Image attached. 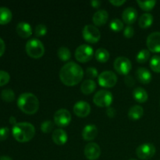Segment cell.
<instances>
[{
  "mask_svg": "<svg viewBox=\"0 0 160 160\" xmlns=\"http://www.w3.org/2000/svg\"><path fill=\"white\" fill-rule=\"evenodd\" d=\"M71 114L67 109H60L56 111L54 114V123L58 127L64 128L70 124L71 121Z\"/></svg>",
  "mask_w": 160,
  "mask_h": 160,
  "instance_id": "8fae6325",
  "label": "cell"
},
{
  "mask_svg": "<svg viewBox=\"0 0 160 160\" xmlns=\"http://www.w3.org/2000/svg\"><path fill=\"white\" fill-rule=\"evenodd\" d=\"M9 123H10V124H12V126H14L15 124H17V120H16V118L14 117H9Z\"/></svg>",
  "mask_w": 160,
  "mask_h": 160,
  "instance_id": "ee69618b",
  "label": "cell"
},
{
  "mask_svg": "<svg viewBox=\"0 0 160 160\" xmlns=\"http://www.w3.org/2000/svg\"><path fill=\"white\" fill-rule=\"evenodd\" d=\"M138 11L134 7H128L123 10L122 13L123 21L128 25H131L137 20Z\"/></svg>",
  "mask_w": 160,
  "mask_h": 160,
  "instance_id": "9a60e30c",
  "label": "cell"
},
{
  "mask_svg": "<svg viewBox=\"0 0 160 160\" xmlns=\"http://www.w3.org/2000/svg\"><path fill=\"white\" fill-rule=\"evenodd\" d=\"M106 114H107V116L109 118H113V117H115L116 114H117V111H116V109L113 107L109 106L106 109Z\"/></svg>",
  "mask_w": 160,
  "mask_h": 160,
  "instance_id": "ab89813d",
  "label": "cell"
},
{
  "mask_svg": "<svg viewBox=\"0 0 160 160\" xmlns=\"http://www.w3.org/2000/svg\"><path fill=\"white\" fill-rule=\"evenodd\" d=\"M150 68L156 73H160V56H153L150 59Z\"/></svg>",
  "mask_w": 160,
  "mask_h": 160,
  "instance_id": "1f68e13d",
  "label": "cell"
},
{
  "mask_svg": "<svg viewBox=\"0 0 160 160\" xmlns=\"http://www.w3.org/2000/svg\"><path fill=\"white\" fill-rule=\"evenodd\" d=\"M124 83L128 87L131 88L134 85V84H135V81H134V78H133L131 75L128 74L124 77Z\"/></svg>",
  "mask_w": 160,
  "mask_h": 160,
  "instance_id": "f35d334b",
  "label": "cell"
},
{
  "mask_svg": "<svg viewBox=\"0 0 160 160\" xmlns=\"http://www.w3.org/2000/svg\"><path fill=\"white\" fill-rule=\"evenodd\" d=\"M98 82L103 88H112L117 84V76L111 70H106L98 75Z\"/></svg>",
  "mask_w": 160,
  "mask_h": 160,
  "instance_id": "ba28073f",
  "label": "cell"
},
{
  "mask_svg": "<svg viewBox=\"0 0 160 160\" xmlns=\"http://www.w3.org/2000/svg\"><path fill=\"white\" fill-rule=\"evenodd\" d=\"M113 67L116 71L121 75L129 74L132 68V64L128 58L124 56H119L114 60Z\"/></svg>",
  "mask_w": 160,
  "mask_h": 160,
  "instance_id": "9c48e42d",
  "label": "cell"
},
{
  "mask_svg": "<svg viewBox=\"0 0 160 160\" xmlns=\"http://www.w3.org/2000/svg\"><path fill=\"white\" fill-rule=\"evenodd\" d=\"M82 36L84 40L91 44L97 43L100 40L101 33L95 26L92 24L85 25L83 28Z\"/></svg>",
  "mask_w": 160,
  "mask_h": 160,
  "instance_id": "52a82bcc",
  "label": "cell"
},
{
  "mask_svg": "<svg viewBox=\"0 0 160 160\" xmlns=\"http://www.w3.org/2000/svg\"><path fill=\"white\" fill-rule=\"evenodd\" d=\"M52 138V140L54 142V143L56 144L57 145H65L67 142V140H68L67 133L63 129H62V128L55 130L53 131Z\"/></svg>",
  "mask_w": 160,
  "mask_h": 160,
  "instance_id": "ac0fdd59",
  "label": "cell"
},
{
  "mask_svg": "<svg viewBox=\"0 0 160 160\" xmlns=\"http://www.w3.org/2000/svg\"><path fill=\"white\" fill-rule=\"evenodd\" d=\"M53 128H54V123L51 120H45V121L42 122L41 124V131L45 134L51 132Z\"/></svg>",
  "mask_w": 160,
  "mask_h": 160,
  "instance_id": "d6a6232c",
  "label": "cell"
},
{
  "mask_svg": "<svg viewBox=\"0 0 160 160\" xmlns=\"http://www.w3.org/2000/svg\"><path fill=\"white\" fill-rule=\"evenodd\" d=\"M144 115V109L142 106L139 105H134L131 106L128 110V117L131 120H138L143 117Z\"/></svg>",
  "mask_w": 160,
  "mask_h": 160,
  "instance_id": "44dd1931",
  "label": "cell"
},
{
  "mask_svg": "<svg viewBox=\"0 0 160 160\" xmlns=\"http://www.w3.org/2000/svg\"><path fill=\"white\" fill-rule=\"evenodd\" d=\"M159 105H160V101H159Z\"/></svg>",
  "mask_w": 160,
  "mask_h": 160,
  "instance_id": "7dc6e473",
  "label": "cell"
},
{
  "mask_svg": "<svg viewBox=\"0 0 160 160\" xmlns=\"http://www.w3.org/2000/svg\"><path fill=\"white\" fill-rule=\"evenodd\" d=\"M84 77V70L79 64L69 62L64 64L59 71V79L67 86H74L79 84Z\"/></svg>",
  "mask_w": 160,
  "mask_h": 160,
  "instance_id": "6da1fadb",
  "label": "cell"
},
{
  "mask_svg": "<svg viewBox=\"0 0 160 160\" xmlns=\"http://www.w3.org/2000/svg\"><path fill=\"white\" fill-rule=\"evenodd\" d=\"M113 101V96L107 90H99L95 94L93 102L98 107H109Z\"/></svg>",
  "mask_w": 160,
  "mask_h": 160,
  "instance_id": "5b68a950",
  "label": "cell"
},
{
  "mask_svg": "<svg viewBox=\"0 0 160 160\" xmlns=\"http://www.w3.org/2000/svg\"><path fill=\"white\" fill-rule=\"evenodd\" d=\"M16 31L18 35L23 38H28L32 34V28L27 22H20L17 23Z\"/></svg>",
  "mask_w": 160,
  "mask_h": 160,
  "instance_id": "d6986e66",
  "label": "cell"
},
{
  "mask_svg": "<svg viewBox=\"0 0 160 160\" xmlns=\"http://www.w3.org/2000/svg\"><path fill=\"white\" fill-rule=\"evenodd\" d=\"M57 56L59 59L62 61H67L71 58L70 50L67 47H60L57 51Z\"/></svg>",
  "mask_w": 160,
  "mask_h": 160,
  "instance_id": "f1b7e54d",
  "label": "cell"
},
{
  "mask_svg": "<svg viewBox=\"0 0 160 160\" xmlns=\"http://www.w3.org/2000/svg\"><path fill=\"white\" fill-rule=\"evenodd\" d=\"M86 74H87V76L90 79L93 80L98 77V70H97L95 67H88V68H87V70H86Z\"/></svg>",
  "mask_w": 160,
  "mask_h": 160,
  "instance_id": "d590c367",
  "label": "cell"
},
{
  "mask_svg": "<svg viewBox=\"0 0 160 160\" xmlns=\"http://www.w3.org/2000/svg\"><path fill=\"white\" fill-rule=\"evenodd\" d=\"M109 28L114 32H120L123 29V22L118 18H114L110 21Z\"/></svg>",
  "mask_w": 160,
  "mask_h": 160,
  "instance_id": "f546056e",
  "label": "cell"
},
{
  "mask_svg": "<svg viewBox=\"0 0 160 160\" xmlns=\"http://www.w3.org/2000/svg\"><path fill=\"white\" fill-rule=\"evenodd\" d=\"M136 77L138 81L144 84H149L152 78L151 72L145 67H139L136 70Z\"/></svg>",
  "mask_w": 160,
  "mask_h": 160,
  "instance_id": "e0dca14e",
  "label": "cell"
},
{
  "mask_svg": "<svg viewBox=\"0 0 160 160\" xmlns=\"http://www.w3.org/2000/svg\"><path fill=\"white\" fill-rule=\"evenodd\" d=\"M1 98L6 102H12L15 100V93L12 89H4L1 92Z\"/></svg>",
  "mask_w": 160,
  "mask_h": 160,
  "instance_id": "83f0119b",
  "label": "cell"
},
{
  "mask_svg": "<svg viewBox=\"0 0 160 160\" xmlns=\"http://www.w3.org/2000/svg\"><path fill=\"white\" fill-rule=\"evenodd\" d=\"M9 80H10L9 73L4 70H0V87L7 84Z\"/></svg>",
  "mask_w": 160,
  "mask_h": 160,
  "instance_id": "e575fe53",
  "label": "cell"
},
{
  "mask_svg": "<svg viewBox=\"0 0 160 160\" xmlns=\"http://www.w3.org/2000/svg\"><path fill=\"white\" fill-rule=\"evenodd\" d=\"M0 160H12V159L8 156H2L0 157Z\"/></svg>",
  "mask_w": 160,
  "mask_h": 160,
  "instance_id": "f6af8a7d",
  "label": "cell"
},
{
  "mask_svg": "<svg viewBox=\"0 0 160 160\" xmlns=\"http://www.w3.org/2000/svg\"><path fill=\"white\" fill-rule=\"evenodd\" d=\"M153 16L149 12H145L142 14L138 20V25L142 28H148L152 24Z\"/></svg>",
  "mask_w": 160,
  "mask_h": 160,
  "instance_id": "d4e9b609",
  "label": "cell"
},
{
  "mask_svg": "<svg viewBox=\"0 0 160 160\" xmlns=\"http://www.w3.org/2000/svg\"><path fill=\"white\" fill-rule=\"evenodd\" d=\"M5 50H6V45L2 39L0 38V57L4 54Z\"/></svg>",
  "mask_w": 160,
  "mask_h": 160,
  "instance_id": "b9f144b4",
  "label": "cell"
},
{
  "mask_svg": "<svg viewBox=\"0 0 160 160\" xmlns=\"http://www.w3.org/2000/svg\"><path fill=\"white\" fill-rule=\"evenodd\" d=\"M12 134L17 142L24 143L30 142L34 137L35 128L31 123L28 122H20L12 126Z\"/></svg>",
  "mask_w": 160,
  "mask_h": 160,
  "instance_id": "3957f363",
  "label": "cell"
},
{
  "mask_svg": "<svg viewBox=\"0 0 160 160\" xmlns=\"http://www.w3.org/2000/svg\"><path fill=\"white\" fill-rule=\"evenodd\" d=\"M150 51L147 48H143L138 52V53L136 56V60L139 63H145L150 58Z\"/></svg>",
  "mask_w": 160,
  "mask_h": 160,
  "instance_id": "4316f807",
  "label": "cell"
},
{
  "mask_svg": "<svg viewBox=\"0 0 160 160\" xmlns=\"http://www.w3.org/2000/svg\"><path fill=\"white\" fill-rule=\"evenodd\" d=\"M93 48L87 44L79 45L75 51V58L80 62H88L93 58Z\"/></svg>",
  "mask_w": 160,
  "mask_h": 160,
  "instance_id": "8992f818",
  "label": "cell"
},
{
  "mask_svg": "<svg viewBox=\"0 0 160 160\" xmlns=\"http://www.w3.org/2000/svg\"><path fill=\"white\" fill-rule=\"evenodd\" d=\"M156 152V146L152 143H144L136 149V155L139 159L148 160L152 158Z\"/></svg>",
  "mask_w": 160,
  "mask_h": 160,
  "instance_id": "30bf717a",
  "label": "cell"
},
{
  "mask_svg": "<svg viewBox=\"0 0 160 160\" xmlns=\"http://www.w3.org/2000/svg\"><path fill=\"white\" fill-rule=\"evenodd\" d=\"M73 112L78 117H88L91 112V106L88 102L84 101L77 102L74 104L73 108Z\"/></svg>",
  "mask_w": 160,
  "mask_h": 160,
  "instance_id": "5bb4252c",
  "label": "cell"
},
{
  "mask_svg": "<svg viewBox=\"0 0 160 160\" xmlns=\"http://www.w3.org/2000/svg\"><path fill=\"white\" fill-rule=\"evenodd\" d=\"M109 56H110V54H109V51L104 48H99L95 51V59H96L97 61L102 62V63L107 62L109 59Z\"/></svg>",
  "mask_w": 160,
  "mask_h": 160,
  "instance_id": "484cf974",
  "label": "cell"
},
{
  "mask_svg": "<svg viewBox=\"0 0 160 160\" xmlns=\"http://www.w3.org/2000/svg\"><path fill=\"white\" fill-rule=\"evenodd\" d=\"M84 153L88 159L96 160L101 155V148L99 145L95 142H90L84 147Z\"/></svg>",
  "mask_w": 160,
  "mask_h": 160,
  "instance_id": "4fadbf2b",
  "label": "cell"
},
{
  "mask_svg": "<svg viewBox=\"0 0 160 160\" xmlns=\"http://www.w3.org/2000/svg\"><path fill=\"white\" fill-rule=\"evenodd\" d=\"M133 97L139 103H144L148 100V95L145 89L142 87H138L133 91Z\"/></svg>",
  "mask_w": 160,
  "mask_h": 160,
  "instance_id": "7402d4cb",
  "label": "cell"
},
{
  "mask_svg": "<svg viewBox=\"0 0 160 160\" xmlns=\"http://www.w3.org/2000/svg\"><path fill=\"white\" fill-rule=\"evenodd\" d=\"M12 14L10 9L7 7H0V24L4 25L10 22Z\"/></svg>",
  "mask_w": 160,
  "mask_h": 160,
  "instance_id": "cb8c5ba5",
  "label": "cell"
},
{
  "mask_svg": "<svg viewBox=\"0 0 160 160\" xmlns=\"http://www.w3.org/2000/svg\"><path fill=\"white\" fill-rule=\"evenodd\" d=\"M47 33V27L44 23H39L36 26L35 30H34V34L37 37H42V36L45 35Z\"/></svg>",
  "mask_w": 160,
  "mask_h": 160,
  "instance_id": "836d02e7",
  "label": "cell"
},
{
  "mask_svg": "<svg viewBox=\"0 0 160 160\" xmlns=\"http://www.w3.org/2000/svg\"><path fill=\"white\" fill-rule=\"evenodd\" d=\"M148 49L152 52H160V32H152L148 36L146 40Z\"/></svg>",
  "mask_w": 160,
  "mask_h": 160,
  "instance_id": "7c38bea8",
  "label": "cell"
},
{
  "mask_svg": "<svg viewBox=\"0 0 160 160\" xmlns=\"http://www.w3.org/2000/svg\"><path fill=\"white\" fill-rule=\"evenodd\" d=\"M9 134V129L6 127L0 128V141H5L7 139Z\"/></svg>",
  "mask_w": 160,
  "mask_h": 160,
  "instance_id": "74e56055",
  "label": "cell"
},
{
  "mask_svg": "<svg viewBox=\"0 0 160 160\" xmlns=\"http://www.w3.org/2000/svg\"><path fill=\"white\" fill-rule=\"evenodd\" d=\"M137 3L140 6L141 9L145 11H150L155 7L156 4V1L155 0H150V1H140L137 0Z\"/></svg>",
  "mask_w": 160,
  "mask_h": 160,
  "instance_id": "4dcf8cb0",
  "label": "cell"
},
{
  "mask_svg": "<svg viewBox=\"0 0 160 160\" xmlns=\"http://www.w3.org/2000/svg\"><path fill=\"white\" fill-rule=\"evenodd\" d=\"M109 19V13L105 9H99L94 13L92 21L96 26H102L107 22Z\"/></svg>",
  "mask_w": 160,
  "mask_h": 160,
  "instance_id": "ffe728a7",
  "label": "cell"
},
{
  "mask_svg": "<svg viewBox=\"0 0 160 160\" xmlns=\"http://www.w3.org/2000/svg\"><path fill=\"white\" fill-rule=\"evenodd\" d=\"M26 52L30 57L34 59H39L45 54V46L40 40L32 38L28 41L25 46Z\"/></svg>",
  "mask_w": 160,
  "mask_h": 160,
  "instance_id": "277c9868",
  "label": "cell"
},
{
  "mask_svg": "<svg viewBox=\"0 0 160 160\" xmlns=\"http://www.w3.org/2000/svg\"><path fill=\"white\" fill-rule=\"evenodd\" d=\"M129 160H137V159H129Z\"/></svg>",
  "mask_w": 160,
  "mask_h": 160,
  "instance_id": "bcb514c9",
  "label": "cell"
},
{
  "mask_svg": "<svg viewBox=\"0 0 160 160\" xmlns=\"http://www.w3.org/2000/svg\"><path fill=\"white\" fill-rule=\"evenodd\" d=\"M17 103L19 109L28 115L36 113L39 109L38 98L31 92H24L20 95Z\"/></svg>",
  "mask_w": 160,
  "mask_h": 160,
  "instance_id": "7a4b0ae2",
  "label": "cell"
},
{
  "mask_svg": "<svg viewBox=\"0 0 160 160\" xmlns=\"http://www.w3.org/2000/svg\"><path fill=\"white\" fill-rule=\"evenodd\" d=\"M109 2L115 6H120L123 4H124L126 1L125 0H110Z\"/></svg>",
  "mask_w": 160,
  "mask_h": 160,
  "instance_id": "60d3db41",
  "label": "cell"
},
{
  "mask_svg": "<svg viewBox=\"0 0 160 160\" xmlns=\"http://www.w3.org/2000/svg\"><path fill=\"white\" fill-rule=\"evenodd\" d=\"M134 34V29L131 25H128L123 30V36L127 38H131Z\"/></svg>",
  "mask_w": 160,
  "mask_h": 160,
  "instance_id": "8d00e7d4",
  "label": "cell"
},
{
  "mask_svg": "<svg viewBox=\"0 0 160 160\" xmlns=\"http://www.w3.org/2000/svg\"><path fill=\"white\" fill-rule=\"evenodd\" d=\"M98 128L94 124H88L84 128L82 131V137L84 140L90 142L94 140L98 135Z\"/></svg>",
  "mask_w": 160,
  "mask_h": 160,
  "instance_id": "2e32d148",
  "label": "cell"
},
{
  "mask_svg": "<svg viewBox=\"0 0 160 160\" xmlns=\"http://www.w3.org/2000/svg\"><path fill=\"white\" fill-rule=\"evenodd\" d=\"M102 4L101 1H98V0H92L91 1V5H92V7L94 8H98Z\"/></svg>",
  "mask_w": 160,
  "mask_h": 160,
  "instance_id": "7bdbcfd3",
  "label": "cell"
},
{
  "mask_svg": "<svg viewBox=\"0 0 160 160\" xmlns=\"http://www.w3.org/2000/svg\"><path fill=\"white\" fill-rule=\"evenodd\" d=\"M96 89V84L92 79H87L81 84V91L84 95H90Z\"/></svg>",
  "mask_w": 160,
  "mask_h": 160,
  "instance_id": "603a6c76",
  "label": "cell"
}]
</instances>
